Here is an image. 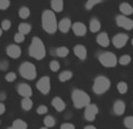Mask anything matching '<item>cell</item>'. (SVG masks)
I'll return each mask as SVG.
<instances>
[{"instance_id": "cell-1", "label": "cell", "mask_w": 133, "mask_h": 129, "mask_svg": "<svg viewBox=\"0 0 133 129\" xmlns=\"http://www.w3.org/2000/svg\"><path fill=\"white\" fill-rule=\"evenodd\" d=\"M42 27L49 34H53L57 31V20L54 12L47 9L42 13Z\"/></svg>"}, {"instance_id": "cell-2", "label": "cell", "mask_w": 133, "mask_h": 129, "mask_svg": "<svg viewBox=\"0 0 133 129\" xmlns=\"http://www.w3.org/2000/svg\"><path fill=\"white\" fill-rule=\"evenodd\" d=\"M29 55L36 60H42L46 56V47L40 38L34 37L29 46Z\"/></svg>"}, {"instance_id": "cell-3", "label": "cell", "mask_w": 133, "mask_h": 129, "mask_svg": "<svg viewBox=\"0 0 133 129\" xmlns=\"http://www.w3.org/2000/svg\"><path fill=\"white\" fill-rule=\"evenodd\" d=\"M71 99H72L74 106L76 108H85L88 104L91 103V99L90 96L82 89H74L72 94H71Z\"/></svg>"}, {"instance_id": "cell-4", "label": "cell", "mask_w": 133, "mask_h": 129, "mask_svg": "<svg viewBox=\"0 0 133 129\" xmlns=\"http://www.w3.org/2000/svg\"><path fill=\"white\" fill-rule=\"evenodd\" d=\"M110 86H111L110 80H109L106 76L101 75L95 79L94 86H92V90H94V93L101 95V94H103V93H105L106 90H109Z\"/></svg>"}, {"instance_id": "cell-5", "label": "cell", "mask_w": 133, "mask_h": 129, "mask_svg": "<svg viewBox=\"0 0 133 129\" xmlns=\"http://www.w3.org/2000/svg\"><path fill=\"white\" fill-rule=\"evenodd\" d=\"M19 73L22 78L27 79V80H34L36 78V68L32 62H26L21 63L20 68H19Z\"/></svg>"}, {"instance_id": "cell-6", "label": "cell", "mask_w": 133, "mask_h": 129, "mask_svg": "<svg viewBox=\"0 0 133 129\" xmlns=\"http://www.w3.org/2000/svg\"><path fill=\"white\" fill-rule=\"evenodd\" d=\"M99 62L103 64L104 67H108V68H111V67H116L118 60L117 56L115 55L111 52H105V53H101L98 56Z\"/></svg>"}, {"instance_id": "cell-7", "label": "cell", "mask_w": 133, "mask_h": 129, "mask_svg": "<svg viewBox=\"0 0 133 129\" xmlns=\"http://www.w3.org/2000/svg\"><path fill=\"white\" fill-rule=\"evenodd\" d=\"M36 88L42 93V94H48L50 92V79L49 76H42L39 81L36 82Z\"/></svg>"}, {"instance_id": "cell-8", "label": "cell", "mask_w": 133, "mask_h": 129, "mask_svg": "<svg viewBox=\"0 0 133 129\" xmlns=\"http://www.w3.org/2000/svg\"><path fill=\"white\" fill-rule=\"evenodd\" d=\"M116 22H117V25L119 26V27L125 28V30H127V31H131L133 28V21L131 19L127 18V16L122 15V14L116 16Z\"/></svg>"}, {"instance_id": "cell-9", "label": "cell", "mask_w": 133, "mask_h": 129, "mask_svg": "<svg viewBox=\"0 0 133 129\" xmlns=\"http://www.w3.org/2000/svg\"><path fill=\"white\" fill-rule=\"evenodd\" d=\"M98 114V107L94 103H90L85 107V112H84V118L88 121H94L95 118Z\"/></svg>"}, {"instance_id": "cell-10", "label": "cell", "mask_w": 133, "mask_h": 129, "mask_svg": "<svg viewBox=\"0 0 133 129\" xmlns=\"http://www.w3.org/2000/svg\"><path fill=\"white\" fill-rule=\"evenodd\" d=\"M127 41H129V35L124 34V33H119V34L115 35L113 39H112L113 46L117 47V48H122V47H124L125 45L127 44Z\"/></svg>"}, {"instance_id": "cell-11", "label": "cell", "mask_w": 133, "mask_h": 129, "mask_svg": "<svg viewBox=\"0 0 133 129\" xmlns=\"http://www.w3.org/2000/svg\"><path fill=\"white\" fill-rule=\"evenodd\" d=\"M18 93L21 96H23V99H30V96L33 95L32 88L27 83H20L18 86Z\"/></svg>"}, {"instance_id": "cell-12", "label": "cell", "mask_w": 133, "mask_h": 129, "mask_svg": "<svg viewBox=\"0 0 133 129\" xmlns=\"http://www.w3.org/2000/svg\"><path fill=\"white\" fill-rule=\"evenodd\" d=\"M71 30H72L75 35H77V37H83V35H85V33H87V26L83 22L77 21V22H74L72 25H71Z\"/></svg>"}, {"instance_id": "cell-13", "label": "cell", "mask_w": 133, "mask_h": 129, "mask_svg": "<svg viewBox=\"0 0 133 129\" xmlns=\"http://www.w3.org/2000/svg\"><path fill=\"white\" fill-rule=\"evenodd\" d=\"M74 53H75V55L77 56L78 59H81V60H85L87 55H88L87 48H85V46L82 44H77L74 47Z\"/></svg>"}, {"instance_id": "cell-14", "label": "cell", "mask_w": 133, "mask_h": 129, "mask_svg": "<svg viewBox=\"0 0 133 129\" xmlns=\"http://www.w3.org/2000/svg\"><path fill=\"white\" fill-rule=\"evenodd\" d=\"M6 53L9 58L12 59H18L21 55V48L18 45H9L6 49Z\"/></svg>"}, {"instance_id": "cell-15", "label": "cell", "mask_w": 133, "mask_h": 129, "mask_svg": "<svg viewBox=\"0 0 133 129\" xmlns=\"http://www.w3.org/2000/svg\"><path fill=\"white\" fill-rule=\"evenodd\" d=\"M71 20L69 18H63L62 20L60 21V24L57 25V30H60L62 33H68L69 31L71 30Z\"/></svg>"}, {"instance_id": "cell-16", "label": "cell", "mask_w": 133, "mask_h": 129, "mask_svg": "<svg viewBox=\"0 0 133 129\" xmlns=\"http://www.w3.org/2000/svg\"><path fill=\"white\" fill-rule=\"evenodd\" d=\"M125 109H126V106H125V102L122 101V100H117L113 104V112H115L116 115L120 116L124 114Z\"/></svg>"}, {"instance_id": "cell-17", "label": "cell", "mask_w": 133, "mask_h": 129, "mask_svg": "<svg viewBox=\"0 0 133 129\" xmlns=\"http://www.w3.org/2000/svg\"><path fill=\"white\" fill-rule=\"evenodd\" d=\"M97 44L102 47H108L110 45V38H109V35L105 32L99 33L98 37H97Z\"/></svg>"}, {"instance_id": "cell-18", "label": "cell", "mask_w": 133, "mask_h": 129, "mask_svg": "<svg viewBox=\"0 0 133 129\" xmlns=\"http://www.w3.org/2000/svg\"><path fill=\"white\" fill-rule=\"evenodd\" d=\"M51 104L55 108V110H57V112H63L65 109V102L58 96L54 97L53 101H51Z\"/></svg>"}, {"instance_id": "cell-19", "label": "cell", "mask_w": 133, "mask_h": 129, "mask_svg": "<svg viewBox=\"0 0 133 129\" xmlns=\"http://www.w3.org/2000/svg\"><path fill=\"white\" fill-rule=\"evenodd\" d=\"M119 9H120V12H122V15H125V16L130 15V14L133 13L132 6L130 4H127V2H123V4H120Z\"/></svg>"}, {"instance_id": "cell-20", "label": "cell", "mask_w": 133, "mask_h": 129, "mask_svg": "<svg viewBox=\"0 0 133 129\" xmlns=\"http://www.w3.org/2000/svg\"><path fill=\"white\" fill-rule=\"evenodd\" d=\"M50 5H51V9H53L51 12H56V13L62 12L63 11V6H64V4H63L62 0H53Z\"/></svg>"}, {"instance_id": "cell-21", "label": "cell", "mask_w": 133, "mask_h": 129, "mask_svg": "<svg viewBox=\"0 0 133 129\" xmlns=\"http://www.w3.org/2000/svg\"><path fill=\"white\" fill-rule=\"evenodd\" d=\"M101 27H102V25H101V21H99L98 19H96V18L91 19L90 25H89V28H90V31H91L92 33L99 32V31H101Z\"/></svg>"}, {"instance_id": "cell-22", "label": "cell", "mask_w": 133, "mask_h": 129, "mask_svg": "<svg viewBox=\"0 0 133 129\" xmlns=\"http://www.w3.org/2000/svg\"><path fill=\"white\" fill-rule=\"evenodd\" d=\"M18 28H19V33H20V34H22V35L28 34V33H30V31H32V26H30L29 24H27V22L20 24Z\"/></svg>"}, {"instance_id": "cell-23", "label": "cell", "mask_w": 133, "mask_h": 129, "mask_svg": "<svg viewBox=\"0 0 133 129\" xmlns=\"http://www.w3.org/2000/svg\"><path fill=\"white\" fill-rule=\"evenodd\" d=\"M13 129H27V123L25 122L21 119H16L13 122V126H12Z\"/></svg>"}, {"instance_id": "cell-24", "label": "cell", "mask_w": 133, "mask_h": 129, "mask_svg": "<svg viewBox=\"0 0 133 129\" xmlns=\"http://www.w3.org/2000/svg\"><path fill=\"white\" fill-rule=\"evenodd\" d=\"M30 15V9L27 6H22L19 8V16L21 19H27Z\"/></svg>"}, {"instance_id": "cell-25", "label": "cell", "mask_w": 133, "mask_h": 129, "mask_svg": "<svg viewBox=\"0 0 133 129\" xmlns=\"http://www.w3.org/2000/svg\"><path fill=\"white\" fill-rule=\"evenodd\" d=\"M71 78H72V73H71L70 71H63L62 73L58 75V79H60L61 82H65V81L70 80Z\"/></svg>"}, {"instance_id": "cell-26", "label": "cell", "mask_w": 133, "mask_h": 129, "mask_svg": "<svg viewBox=\"0 0 133 129\" xmlns=\"http://www.w3.org/2000/svg\"><path fill=\"white\" fill-rule=\"evenodd\" d=\"M43 123H44V126H46V128H51V127H54V126H55L56 121H55V119H54L51 115H48V116H46V118H44Z\"/></svg>"}, {"instance_id": "cell-27", "label": "cell", "mask_w": 133, "mask_h": 129, "mask_svg": "<svg viewBox=\"0 0 133 129\" xmlns=\"http://www.w3.org/2000/svg\"><path fill=\"white\" fill-rule=\"evenodd\" d=\"M68 54H69V49L65 46H61L56 49V55L60 56V58H65Z\"/></svg>"}, {"instance_id": "cell-28", "label": "cell", "mask_w": 133, "mask_h": 129, "mask_svg": "<svg viewBox=\"0 0 133 129\" xmlns=\"http://www.w3.org/2000/svg\"><path fill=\"white\" fill-rule=\"evenodd\" d=\"M21 107L25 110H30L33 108V101L30 99H23L22 102H21Z\"/></svg>"}, {"instance_id": "cell-29", "label": "cell", "mask_w": 133, "mask_h": 129, "mask_svg": "<svg viewBox=\"0 0 133 129\" xmlns=\"http://www.w3.org/2000/svg\"><path fill=\"white\" fill-rule=\"evenodd\" d=\"M117 89H118V92H119L120 94H125V93L127 92V89H129V87H127V83L125 82V81H120V82H118Z\"/></svg>"}, {"instance_id": "cell-30", "label": "cell", "mask_w": 133, "mask_h": 129, "mask_svg": "<svg viewBox=\"0 0 133 129\" xmlns=\"http://www.w3.org/2000/svg\"><path fill=\"white\" fill-rule=\"evenodd\" d=\"M101 2H102V0H89V1L85 2V8H87V11H91L92 7L101 4Z\"/></svg>"}, {"instance_id": "cell-31", "label": "cell", "mask_w": 133, "mask_h": 129, "mask_svg": "<svg viewBox=\"0 0 133 129\" xmlns=\"http://www.w3.org/2000/svg\"><path fill=\"white\" fill-rule=\"evenodd\" d=\"M122 66H126V64H129L131 62V56L129 55V54H125V55H122L119 59V61H118Z\"/></svg>"}, {"instance_id": "cell-32", "label": "cell", "mask_w": 133, "mask_h": 129, "mask_svg": "<svg viewBox=\"0 0 133 129\" xmlns=\"http://www.w3.org/2000/svg\"><path fill=\"white\" fill-rule=\"evenodd\" d=\"M124 126L127 129H133V118L132 116H127L124 120Z\"/></svg>"}, {"instance_id": "cell-33", "label": "cell", "mask_w": 133, "mask_h": 129, "mask_svg": "<svg viewBox=\"0 0 133 129\" xmlns=\"http://www.w3.org/2000/svg\"><path fill=\"white\" fill-rule=\"evenodd\" d=\"M49 67H50V69H51V72H57L58 69H60V62L58 61H56V60H53L50 62V64H49Z\"/></svg>"}, {"instance_id": "cell-34", "label": "cell", "mask_w": 133, "mask_h": 129, "mask_svg": "<svg viewBox=\"0 0 133 129\" xmlns=\"http://www.w3.org/2000/svg\"><path fill=\"white\" fill-rule=\"evenodd\" d=\"M9 5H11V2H9L8 0H0V11L7 9L9 7Z\"/></svg>"}, {"instance_id": "cell-35", "label": "cell", "mask_w": 133, "mask_h": 129, "mask_svg": "<svg viewBox=\"0 0 133 129\" xmlns=\"http://www.w3.org/2000/svg\"><path fill=\"white\" fill-rule=\"evenodd\" d=\"M5 78H6V81H8V82H12V81H15L16 74L14 73V72H11V73H7Z\"/></svg>"}, {"instance_id": "cell-36", "label": "cell", "mask_w": 133, "mask_h": 129, "mask_svg": "<svg viewBox=\"0 0 133 129\" xmlns=\"http://www.w3.org/2000/svg\"><path fill=\"white\" fill-rule=\"evenodd\" d=\"M14 40H15V42H16V44H21V42H23V41H25V35L20 34V33L18 32L15 35H14Z\"/></svg>"}, {"instance_id": "cell-37", "label": "cell", "mask_w": 133, "mask_h": 129, "mask_svg": "<svg viewBox=\"0 0 133 129\" xmlns=\"http://www.w3.org/2000/svg\"><path fill=\"white\" fill-rule=\"evenodd\" d=\"M1 31H8L11 28V21L9 20H4L1 22Z\"/></svg>"}, {"instance_id": "cell-38", "label": "cell", "mask_w": 133, "mask_h": 129, "mask_svg": "<svg viewBox=\"0 0 133 129\" xmlns=\"http://www.w3.org/2000/svg\"><path fill=\"white\" fill-rule=\"evenodd\" d=\"M36 113L39 114V115H44L46 113H48V108H47L46 106H40L39 108L36 109Z\"/></svg>"}, {"instance_id": "cell-39", "label": "cell", "mask_w": 133, "mask_h": 129, "mask_svg": "<svg viewBox=\"0 0 133 129\" xmlns=\"http://www.w3.org/2000/svg\"><path fill=\"white\" fill-rule=\"evenodd\" d=\"M61 129H75V126L71 125V123H63L61 126Z\"/></svg>"}, {"instance_id": "cell-40", "label": "cell", "mask_w": 133, "mask_h": 129, "mask_svg": "<svg viewBox=\"0 0 133 129\" xmlns=\"http://www.w3.org/2000/svg\"><path fill=\"white\" fill-rule=\"evenodd\" d=\"M8 68V63L6 61H0V71H6Z\"/></svg>"}, {"instance_id": "cell-41", "label": "cell", "mask_w": 133, "mask_h": 129, "mask_svg": "<svg viewBox=\"0 0 133 129\" xmlns=\"http://www.w3.org/2000/svg\"><path fill=\"white\" fill-rule=\"evenodd\" d=\"M5 112H6V107H5V104L2 102H0V115H2Z\"/></svg>"}, {"instance_id": "cell-42", "label": "cell", "mask_w": 133, "mask_h": 129, "mask_svg": "<svg viewBox=\"0 0 133 129\" xmlns=\"http://www.w3.org/2000/svg\"><path fill=\"white\" fill-rule=\"evenodd\" d=\"M84 129H97L95 126H91V125H89V126H85Z\"/></svg>"}, {"instance_id": "cell-43", "label": "cell", "mask_w": 133, "mask_h": 129, "mask_svg": "<svg viewBox=\"0 0 133 129\" xmlns=\"http://www.w3.org/2000/svg\"><path fill=\"white\" fill-rule=\"evenodd\" d=\"M5 97H6V95H5V93H1V94H0V99H2V100H4Z\"/></svg>"}, {"instance_id": "cell-44", "label": "cell", "mask_w": 133, "mask_h": 129, "mask_svg": "<svg viewBox=\"0 0 133 129\" xmlns=\"http://www.w3.org/2000/svg\"><path fill=\"white\" fill-rule=\"evenodd\" d=\"M2 34V31H1V28H0V35H1Z\"/></svg>"}, {"instance_id": "cell-45", "label": "cell", "mask_w": 133, "mask_h": 129, "mask_svg": "<svg viewBox=\"0 0 133 129\" xmlns=\"http://www.w3.org/2000/svg\"><path fill=\"white\" fill-rule=\"evenodd\" d=\"M40 129H48V128H46V127H43V128H40Z\"/></svg>"}, {"instance_id": "cell-46", "label": "cell", "mask_w": 133, "mask_h": 129, "mask_svg": "<svg viewBox=\"0 0 133 129\" xmlns=\"http://www.w3.org/2000/svg\"><path fill=\"white\" fill-rule=\"evenodd\" d=\"M7 129H13V128H12V127H9V128H7Z\"/></svg>"}]
</instances>
